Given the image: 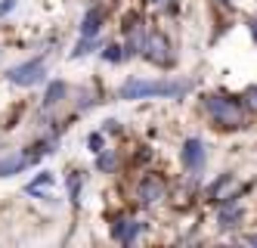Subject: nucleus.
Masks as SVG:
<instances>
[{
    "mask_svg": "<svg viewBox=\"0 0 257 248\" xmlns=\"http://www.w3.org/2000/svg\"><path fill=\"white\" fill-rule=\"evenodd\" d=\"M31 161H34V155H10V158H0V177L19 174V171H25Z\"/></svg>",
    "mask_w": 257,
    "mask_h": 248,
    "instance_id": "1a4fd4ad",
    "label": "nucleus"
},
{
    "mask_svg": "<svg viewBox=\"0 0 257 248\" xmlns=\"http://www.w3.org/2000/svg\"><path fill=\"white\" fill-rule=\"evenodd\" d=\"M143 56L149 62H155V65H168L171 62V44H168V37L164 34H149L146 37V44H143Z\"/></svg>",
    "mask_w": 257,
    "mask_h": 248,
    "instance_id": "7ed1b4c3",
    "label": "nucleus"
},
{
    "mask_svg": "<svg viewBox=\"0 0 257 248\" xmlns=\"http://www.w3.org/2000/svg\"><path fill=\"white\" fill-rule=\"evenodd\" d=\"M62 97H65V84H62V81H53V84L47 87V93H44V106H56Z\"/></svg>",
    "mask_w": 257,
    "mask_h": 248,
    "instance_id": "f8f14e48",
    "label": "nucleus"
},
{
    "mask_svg": "<svg viewBox=\"0 0 257 248\" xmlns=\"http://www.w3.org/2000/svg\"><path fill=\"white\" fill-rule=\"evenodd\" d=\"M205 106H208L211 118H214L220 127H226V130L242 127V106H238L235 100H229V97H220V93H211V97L205 100Z\"/></svg>",
    "mask_w": 257,
    "mask_h": 248,
    "instance_id": "f03ea898",
    "label": "nucleus"
},
{
    "mask_svg": "<svg viewBox=\"0 0 257 248\" xmlns=\"http://www.w3.org/2000/svg\"><path fill=\"white\" fill-rule=\"evenodd\" d=\"M245 106H248L251 112H257V87H248V90H245Z\"/></svg>",
    "mask_w": 257,
    "mask_h": 248,
    "instance_id": "ddd939ff",
    "label": "nucleus"
},
{
    "mask_svg": "<svg viewBox=\"0 0 257 248\" xmlns=\"http://www.w3.org/2000/svg\"><path fill=\"white\" fill-rule=\"evenodd\" d=\"M220 4H223V7H229V0H220Z\"/></svg>",
    "mask_w": 257,
    "mask_h": 248,
    "instance_id": "aec40b11",
    "label": "nucleus"
},
{
    "mask_svg": "<svg viewBox=\"0 0 257 248\" xmlns=\"http://www.w3.org/2000/svg\"><path fill=\"white\" fill-rule=\"evenodd\" d=\"M105 124H108V127H105L108 133H115V130H121V124H118V121H105Z\"/></svg>",
    "mask_w": 257,
    "mask_h": 248,
    "instance_id": "a211bd4d",
    "label": "nucleus"
},
{
    "mask_svg": "<svg viewBox=\"0 0 257 248\" xmlns=\"http://www.w3.org/2000/svg\"><path fill=\"white\" fill-rule=\"evenodd\" d=\"M238 220H242V205L235 199L220 202V226H235Z\"/></svg>",
    "mask_w": 257,
    "mask_h": 248,
    "instance_id": "6e6552de",
    "label": "nucleus"
},
{
    "mask_svg": "<svg viewBox=\"0 0 257 248\" xmlns=\"http://www.w3.org/2000/svg\"><path fill=\"white\" fill-rule=\"evenodd\" d=\"M183 164H186L189 171H201V168H205V143H201L198 137L183 143Z\"/></svg>",
    "mask_w": 257,
    "mask_h": 248,
    "instance_id": "423d86ee",
    "label": "nucleus"
},
{
    "mask_svg": "<svg viewBox=\"0 0 257 248\" xmlns=\"http://www.w3.org/2000/svg\"><path fill=\"white\" fill-rule=\"evenodd\" d=\"M121 56H124V53H121V47H105V59H108V62H118Z\"/></svg>",
    "mask_w": 257,
    "mask_h": 248,
    "instance_id": "4468645a",
    "label": "nucleus"
},
{
    "mask_svg": "<svg viewBox=\"0 0 257 248\" xmlns=\"http://www.w3.org/2000/svg\"><path fill=\"white\" fill-rule=\"evenodd\" d=\"M13 7H16V0H0V16H7Z\"/></svg>",
    "mask_w": 257,
    "mask_h": 248,
    "instance_id": "dca6fc26",
    "label": "nucleus"
},
{
    "mask_svg": "<svg viewBox=\"0 0 257 248\" xmlns=\"http://www.w3.org/2000/svg\"><path fill=\"white\" fill-rule=\"evenodd\" d=\"M112 161H115L112 155H102V158H99V168H102V171H108V168H112Z\"/></svg>",
    "mask_w": 257,
    "mask_h": 248,
    "instance_id": "f3484780",
    "label": "nucleus"
},
{
    "mask_svg": "<svg viewBox=\"0 0 257 248\" xmlns=\"http://www.w3.org/2000/svg\"><path fill=\"white\" fill-rule=\"evenodd\" d=\"M41 78H44V59H28L22 65L10 68V81L19 84V87H31V84H38Z\"/></svg>",
    "mask_w": 257,
    "mask_h": 248,
    "instance_id": "20e7f679",
    "label": "nucleus"
},
{
    "mask_svg": "<svg viewBox=\"0 0 257 248\" xmlns=\"http://www.w3.org/2000/svg\"><path fill=\"white\" fill-rule=\"evenodd\" d=\"M102 28V10H90L84 16V25H81V37H96Z\"/></svg>",
    "mask_w": 257,
    "mask_h": 248,
    "instance_id": "9d476101",
    "label": "nucleus"
},
{
    "mask_svg": "<svg viewBox=\"0 0 257 248\" xmlns=\"http://www.w3.org/2000/svg\"><path fill=\"white\" fill-rule=\"evenodd\" d=\"M137 230H140V223H137V220H124V223H118V226H115V239H121V242L131 245V242H134V236H137Z\"/></svg>",
    "mask_w": 257,
    "mask_h": 248,
    "instance_id": "9b49d317",
    "label": "nucleus"
},
{
    "mask_svg": "<svg viewBox=\"0 0 257 248\" xmlns=\"http://www.w3.org/2000/svg\"><path fill=\"white\" fill-rule=\"evenodd\" d=\"M87 146L93 149V152H102V133H93V137L87 140Z\"/></svg>",
    "mask_w": 257,
    "mask_h": 248,
    "instance_id": "2eb2a0df",
    "label": "nucleus"
},
{
    "mask_svg": "<svg viewBox=\"0 0 257 248\" xmlns=\"http://www.w3.org/2000/svg\"><path fill=\"white\" fill-rule=\"evenodd\" d=\"M238 196V180L232 177V174H220L214 183H211V189H208V199L211 202H226V199H235Z\"/></svg>",
    "mask_w": 257,
    "mask_h": 248,
    "instance_id": "39448f33",
    "label": "nucleus"
},
{
    "mask_svg": "<svg viewBox=\"0 0 257 248\" xmlns=\"http://www.w3.org/2000/svg\"><path fill=\"white\" fill-rule=\"evenodd\" d=\"M251 34H254V41H257V16L251 19Z\"/></svg>",
    "mask_w": 257,
    "mask_h": 248,
    "instance_id": "6ab92c4d",
    "label": "nucleus"
},
{
    "mask_svg": "<svg viewBox=\"0 0 257 248\" xmlns=\"http://www.w3.org/2000/svg\"><path fill=\"white\" fill-rule=\"evenodd\" d=\"M189 87L183 81H143V78H131L118 97L121 100H149V97H183Z\"/></svg>",
    "mask_w": 257,
    "mask_h": 248,
    "instance_id": "f257e3e1",
    "label": "nucleus"
},
{
    "mask_svg": "<svg viewBox=\"0 0 257 248\" xmlns=\"http://www.w3.org/2000/svg\"><path fill=\"white\" fill-rule=\"evenodd\" d=\"M164 183L158 180V177H149V180H143V186H140V202H146V205H155V202H161L164 199Z\"/></svg>",
    "mask_w": 257,
    "mask_h": 248,
    "instance_id": "0eeeda50",
    "label": "nucleus"
}]
</instances>
